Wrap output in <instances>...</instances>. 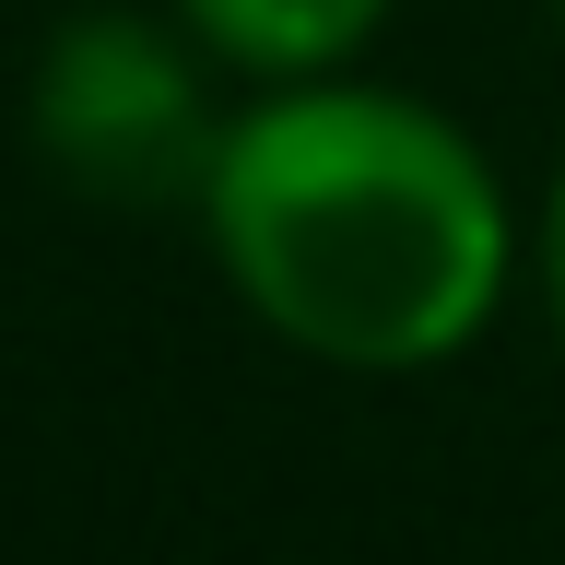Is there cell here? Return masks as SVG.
I'll list each match as a JSON object with an SVG mask.
<instances>
[{
    "label": "cell",
    "mask_w": 565,
    "mask_h": 565,
    "mask_svg": "<svg viewBox=\"0 0 565 565\" xmlns=\"http://www.w3.org/2000/svg\"><path fill=\"white\" fill-rule=\"evenodd\" d=\"M554 24H565V0H554Z\"/></svg>",
    "instance_id": "5b68a950"
},
{
    "label": "cell",
    "mask_w": 565,
    "mask_h": 565,
    "mask_svg": "<svg viewBox=\"0 0 565 565\" xmlns=\"http://www.w3.org/2000/svg\"><path fill=\"white\" fill-rule=\"evenodd\" d=\"M166 12L201 35L212 71H247L259 95H271V83H330V71H353V47L388 24V0H166Z\"/></svg>",
    "instance_id": "3957f363"
},
{
    "label": "cell",
    "mask_w": 565,
    "mask_h": 565,
    "mask_svg": "<svg viewBox=\"0 0 565 565\" xmlns=\"http://www.w3.org/2000/svg\"><path fill=\"white\" fill-rule=\"evenodd\" d=\"M224 130H236V106H212V60H201L189 24H153L130 0H95V12L47 24V47H35L24 141L71 201H106V212L189 201L201 212Z\"/></svg>",
    "instance_id": "7a4b0ae2"
},
{
    "label": "cell",
    "mask_w": 565,
    "mask_h": 565,
    "mask_svg": "<svg viewBox=\"0 0 565 565\" xmlns=\"http://www.w3.org/2000/svg\"><path fill=\"white\" fill-rule=\"evenodd\" d=\"M542 295H554V330H565V166H554V201H542Z\"/></svg>",
    "instance_id": "277c9868"
},
{
    "label": "cell",
    "mask_w": 565,
    "mask_h": 565,
    "mask_svg": "<svg viewBox=\"0 0 565 565\" xmlns=\"http://www.w3.org/2000/svg\"><path fill=\"white\" fill-rule=\"evenodd\" d=\"M201 236L236 307L342 377H424L471 353L519 282V212L483 141L353 71L236 106Z\"/></svg>",
    "instance_id": "6da1fadb"
}]
</instances>
